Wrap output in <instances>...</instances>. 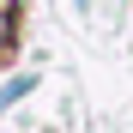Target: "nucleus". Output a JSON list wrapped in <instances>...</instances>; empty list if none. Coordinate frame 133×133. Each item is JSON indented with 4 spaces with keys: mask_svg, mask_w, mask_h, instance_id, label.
<instances>
[{
    "mask_svg": "<svg viewBox=\"0 0 133 133\" xmlns=\"http://www.w3.org/2000/svg\"><path fill=\"white\" fill-rule=\"evenodd\" d=\"M24 91H30V79H12V85H0V109H12Z\"/></svg>",
    "mask_w": 133,
    "mask_h": 133,
    "instance_id": "obj_1",
    "label": "nucleus"
},
{
    "mask_svg": "<svg viewBox=\"0 0 133 133\" xmlns=\"http://www.w3.org/2000/svg\"><path fill=\"white\" fill-rule=\"evenodd\" d=\"M6 30H12V12H0V49H6Z\"/></svg>",
    "mask_w": 133,
    "mask_h": 133,
    "instance_id": "obj_2",
    "label": "nucleus"
}]
</instances>
